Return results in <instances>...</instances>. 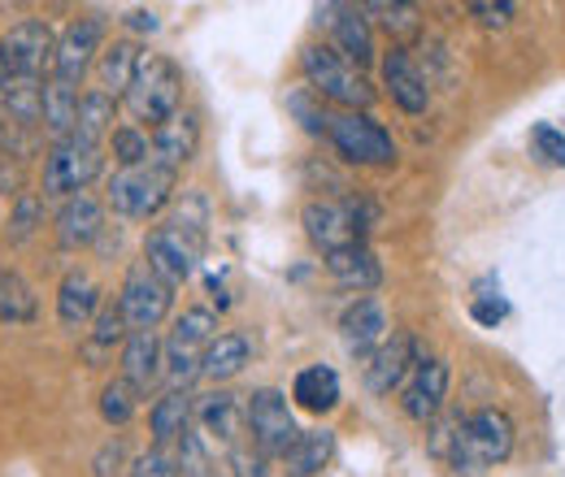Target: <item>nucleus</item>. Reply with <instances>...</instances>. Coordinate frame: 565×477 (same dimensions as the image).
I'll return each mask as SVG.
<instances>
[{"mask_svg":"<svg viewBox=\"0 0 565 477\" xmlns=\"http://www.w3.org/2000/svg\"><path fill=\"white\" fill-rule=\"evenodd\" d=\"M513 421H509V412L500 409H483L475 412V416H466V421H457L452 430H444L439 438H435V452L444 447V438L452 443V469L457 474H479V469H488V465H500V460H509L513 456Z\"/></svg>","mask_w":565,"mask_h":477,"instance_id":"nucleus-1","label":"nucleus"},{"mask_svg":"<svg viewBox=\"0 0 565 477\" xmlns=\"http://www.w3.org/2000/svg\"><path fill=\"white\" fill-rule=\"evenodd\" d=\"M300 69H305V78H309V87L322 96V100H335V105H344V109H370L374 105V87H370V78L353 66V62H344L335 48H327V44H309L305 53H300Z\"/></svg>","mask_w":565,"mask_h":477,"instance_id":"nucleus-2","label":"nucleus"},{"mask_svg":"<svg viewBox=\"0 0 565 477\" xmlns=\"http://www.w3.org/2000/svg\"><path fill=\"white\" fill-rule=\"evenodd\" d=\"M179 105H183V74H179V66H174L170 57L143 53L140 66H136V78H131V87H127V109H131V118L161 127V122H170V118L179 113Z\"/></svg>","mask_w":565,"mask_h":477,"instance_id":"nucleus-3","label":"nucleus"},{"mask_svg":"<svg viewBox=\"0 0 565 477\" xmlns=\"http://www.w3.org/2000/svg\"><path fill=\"white\" fill-rule=\"evenodd\" d=\"M174 192V170L157 165V161H143V165H131V170H118L114 183H109V205L127 217H157L166 200Z\"/></svg>","mask_w":565,"mask_h":477,"instance_id":"nucleus-4","label":"nucleus"},{"mask_svg":"<svg viewBox=\"0 0 565 477\" xmlns=\"http://www.w3.org/2000/svg\"><path fill=\"white\" fill-rule=\"evenodd\" d=\"M170 304H174V286L161 282L157 273L148 270V261L131 265L127 282H122V295H118V308H122V317H127V330H131V335H136V330H157V326L166 322Z\"/></svg>","mask_w":565,"mask_h":477,"instance_id":"nucleus-5","label":"nucleus"},{"mask_svg":"<svg viewBox=\"0 0 565 477\" xmlns=\"http://www.w3.org/2000/svg\"><path fill=\"white\" fill-rule=\"evenodd\" d=\"M105 170L100 148H83L78 139H62L49 148L44 161V196H78Z\"/></svg>","mask_w":565,"mask_h":477,"instance_id":"nucleus-6","label":"nucleus"},{"mask_svg":"<svg viewBox=\"0 0 565 477\" xmlns=\"http://www.w3.org/2000/svg\"><path fill=\"white\" fill-rule=\"evenodd\" d=\"M248 430H253V438H257V447H262V456H287L291 452V443L300 438V430H296V416L287 409V400H282L275 387H262V391H253L248 395Z\"/></svg>","mask_w":565,"mask_h":477,"instance_id":"nucleus-7","label":"nucleus"},{"mask_svg":"<svg viewBox=\"0 0 565 477\" xmlns=\"http://www.w3.org/2000/svg\"><path fill=\"white\" fill-rule=\"evenodd\" d=\"M0 53H4L9 74L44 78V69H53V62H57L53 26H49V22H40V18H26V22L9 26V35L0 40Z\"/></svg>","mask_w":565,"mask_h":477,"instance_id":"nucleus-8","label":"nucleus"},{"mask_svg":"<svg viewBox=\"0 0 565 477\" xmlns=\"http://www.w3.org/2000/svg\"><path fill=\"white\" fill-rule=\"evenodd\" d=\"M331 143L353 165H387V161H396V143H392V135L370 113L331 118Z\"/></svg>","mask_w":565,"mask_h":477,"instance_id":"nucleus-9","label":"nucleus"},{"mask_svg":"<svg viewBox=\"0 0 565 477\" xmlns=\"http://www.w3.org/2000/svg\"><path fill=\"white\" fill-rule=\"evenodd\" d=\"M100 40H105V22L96 18V13H83V18H74L71 26H66V35L57 40V62H53V78H62V83H78L87 66H92V57L100 53Z\"/></svg>","mask_w":565,"mask_h":477,"instance_id":"nucleus-10","label":"nucleus"},{"mask_svg":"<svg viewBox=\"0 0 565 477\" xmlns=\"http://www.w3.org/2000/svg\"><path fill=\"white\" fill-rule=\"evenodd\" d=\"M143 261H148V270L157 273L161 282L179 286V282H188L192 270H196V243L188 235H179L174 226H157L143 239Z\"/></svg>","mask_w":565,"mask_h":477,"instance_id":"nucleus-11","label":"nucleus"},{"mask_svg":"<svg viewBox=\"0 0 565 477\" xmlns=\"http://www.w3.org/2000/svg\"><path fill=\"white\" fill-rule=\"evenodd\" d=\"M300 221H305V235L313 239V248H322L327 257L361 243V235H356L353 226V213H349V205H340V200H309L305 213H300Z\"/></svg>","mask_w":565,"mask_h":477,"instance_id":"nucleus-12","label":"nucleus"},{"mask_svg":"<svg viewBox=\"0 0 565 477\" xmlns=\"http://www.w3.org/2000/svg\"><path fill=\"white\" fill-rule=\"evenodd\" d=\"M414 365H418V343H414L409 330H396L392 339L374 351V360L365 365V387H370L374 395H392V391L409 378Z\"/></svg>","mask_w":565,"mask_h":477,"instance_id":"nucleus-13","label":"nucleus"},{"mask_svg":"<svg viewBox=\"0 0 565 477\" xmlns=\"http://www.w3.org/2000/svg\"><path fill=\"white\" fill-rule=\"evenodd\" d=\"M196 143H201V122H196V113L179 109L170 122L152 127V161L179 174V170L196 156Z\"/></svg>","mask_w":565,"mask_h":477,"instance_id":"nucleus-14","label":"nucleus"},{"mask_svg":"<svg viewBox=\"0 0 565 477\" xmlns=\"http://www.w3.org/2000/svg\"><path fill=\"white\" fill-rule=\"evenodd\" d=\"M340 330H344V347L353 356H365L374 347L387 343V313L374 295H361L356 304H349V313L340 317Z\"/></svg>","mask_w":565,"mask_h":477,"instance_id":"nucleus-15","label":"nucleus"},{"mask_svg":"<svg viewBox=\"0 0 565 477\" xmlns=\"http://www.w3.org/2000/svg\"><path fill=\"white\" fill-rule=\"evenodd\" d=\"M100 304H105V295H100L96 278L87 270H71L62 278V286H57V317H62V326L78 330V326L96 322Z\"/></svg>","mask_w":565,"mask_h":477,"instance_id":"nucleus-16","label":"nucleus"},{"mask_svg":"<svg viewBox=\"0 0 565 477\" xmlns=\"http://www.w3.org/2000/svg\"><path fill=\"white\" fill-rule=\"evenodd\" d=\"M383 83H387V96H392L405 113H426V105H430V87H426L423 74L414 69V62H409L405 48H392V53L383 57Z\"/></svg>","mask_w":565,"mask_h":477,"instance_id":"nucleus-17","label":"nucleus"},{"mask_svg":"<svg viewBox=\"0 0 565 477\" xmlns=\"http://www.w3.org/2000/svg\"><path fill=\"white\" fill-rule=\"evenodd\" d=\"M444 395H448V360H423L414 369V382L405 387V412L414 421H430L435 412L444 409Z\"/></svg>","mask_w":565,"mask_h":477,"instance_id":"nucleus-18","label":"nucleus"},{"mask_svg":"<svg viewBox=\"0 0 565 477\" xmlns=\"http://www.w3.org/2000/svg\"><path fill=\"white\" fill-rule=\"evenodd\" d=\"M100 226H105V208L96 196H87V192H78L71 196L62 213H57V243L62 248H87L96 235H100Z\"/></svg>","mask_w":565,"mask_h":477,"instance_id":"nucleus-19","label":"nucleus"},{"mask_svg":"<svg viewBox=\"0 0 565 477\" xmlns=\"http://www.w3.org/2000/svg\"><path fill=\"white\" fill-rule=\"evenodd\" d=\"M157 373H161V343H157V335L152 330L127 335V343H122V378L143 395L157 382Z\"/></svg>","mask_w":565,"mask_h":477,"instance_id":"nucleus-20","label":"nucleus"},{"mask_svg":"<svg viewBox=\"0 0 565 477\" xmlns=\"http://www.w3.org/2000/svg\"><path fill=\"white\" fill-rule=\"evenodd\" d=\"M291 400L305 412H331L340 404V378H335V369H327V365L300 369L296 382H291Z\"/></svg>","mask_w":565,"mask_h":477,"instance_id":"nucleus-21","label":"nucleus"},{"mask_svg":"<svg viewBox=\"0 0 565 477\" xmlns=\"http://www.w3.org/2000/svg\"><path fill=\"white\" fill-rule=\"evenodd\" d=\"M327 270H331V278H335L340 286H349V291H374L379 278H383L374 252H370L365 243H353V248H344V252H331V257H327Z\"/></svg>","mask_w":565,"mask_h":477,"instance_id":"nucleus-22","label":"nucleus"},{"mask_svg":"<svg viewBox=\"0 0 565 477\" xmlns=\"http://www.w3.org/2000/svg\"><path fill=\"white\" fill-rule=\"evenodd\" d=\"M331 452H335V434H331V430H300V438H296L291 452L282 456L287 477H318L327 469Z\"/></svg>","mask_w":565,"mask_h":477,"instance_id":"nucleus-23","label":"nucleus"},{"mask_svg":"<svg viewBox=\"0 0 565 477\" xmlns=\"http://www.w3.org/2000/svg\"><path fill=\"white\" fill-rule=\"evenodd\" d=\"M148 425H152V438H157V447H166V443H174V438H183L188 430H192V395L188 391H166L152 412H148Z\"/></svg>","mask_w":565,"mask_h":477,"instance_id":"nucleus-24","label":"nucleus"},{"mask_svg":"<svg viewBox=\"0 0 565 477\" xmlns=\"http://www.w3.org/2000/svg\"><path fill=\"white\" fill-rule=\"evenodd\" d=\"M248 356H253V343L244 339V335H217V339L201 351V378L226 382V378H235V373L248 365Z\"/></svg>","mask_w":565,"mask_h":477,"instance_id":"nucleus-25","label":"nucleus"},{"mask_svg":"<svg viewBox=\"0 0 565 477\" xmlns=\"http://www.w3.org/2000/svg\"><path fill=\"white\" fill-rule=\"evenodd\" d=\"M78 127V91L62 78H49L44 83V131L53 135V143L74 135Z\"/></svg>","mask_w":565,"mask_h":477,"instance_id":"nucleus-26","label":"nucleus"},{"mask_svg":"<svg viewBox=\"0 0 565 477\" xmlns=\"http://www.w3.org/2000/svg\"><path fill=\"white\" fill-rule=\"evenodd\" d=\"M114 113H118V100L114 96H105L100 87L87 91L78 100V127H74L71 139H78L83 148H100V139L114 131Z\"/></svg>","mask_w":565,"mask_h":477,"instance_id":"nucleus-27","label":"nucleus"},{"mask_svg":"<svg viewBox=\"0 0 565 477\" xmlns=\"http://www.w3.org/2000/svg\"><path fill=\"white\" fill-rule=\"evenodd\" d=\"M344 18H335V44H340V57L353 62L356 69L374 62V31L365 22V9H340Z\"/></svg>","mask_w":565,"mask_h":477,"instance_id":"nucleus-28","label":"nucleus"},{"mask_svg":"<svg viewBox=\"0 0 565 477\" xmlns=\"http://www.w3.org/2000/svg\"><path fill=\"white\" fill-rule=\"evenodd\" d=\"M140 48L131 44V40H118L114 48H105L100 53V91L105 96H127V87H131V78H136V66H140Z\"/></svg>","mask_w":565,"mask_h":477,"instance_id":"nucleus-29","label":"nucleus"},{"mask_svg":"<svg viewBox=\"0 0 565 477\" xmlns=\"http://www.w3.org/2000/svg\"><path fill=\"white\" fill-rule=\"evenodd\" d=\"M118 343H127V317H122V308L114 300H105L100 313H96V322H92V339L83 343V356L92 365H100Z\"/></svg>","mask_w":565,"mask_h":477,"instance_id":"nucleus-30","label":"nucleus"},{"mask_svg":"<svg viewBox=\"0 0 565 477\" xmlns=\"http://www.w3.org/2000/svg\"><path fill=\"white\" fill-rule=\"evenodd\" d=\"M0 100L9 105V113H13L22 127H31V122H40V118H44V78L9 74V87H4V96H0Z\"/></svg>","mask_w":565,"mask_h":477,"instance_id":"nucleus-31","label":"nucleus"},{"mask_svg":"<svg viewBox=\"0 0 565 477\" xmlns=\"http://www.w3.org/2000/svg\"><path fill=\"white\" fill-rule=\"evenodd\" d=\"M213 339H217V317H213L210 308H188L174 322V330H170V347L174 351H201Z\"/></svg>","mask_w":565,"mask_h":477,"instance_id":"nucleus-32","label":"nucleus"},{"mask_svg":"<svg viewBox=\"0 0 565 477\" xmlns=\"http://www.w3.org/2000/svg\"><path fill=\"white\" fill-rule=\"evenodd\" d=\"M35 317V295L18 270H0V322H31Z\"/></svg>","mask_w":565,"mask_h":477,"instance_id":"nucleus-33","label":"nucleus"},{"mask_svg":"<svg viewBox=\"0 0 565 477\" xmlns=\"http://www.w3.org/2000/svg\"><path fill=\"white\" fill-rule=\"evenodd\" d=\"M196 416H201V425H205L210 434L226 438V443H235V434H239V409H235V395L213 391V395H205V400H201Z\"/></svg>","mask_w":565,"mask_h":477,"instance_id":"nucleus-34","label":"nucleus"},{"mask_svg":"<svg viewBox=\"0 0 565 477\" xmlns=\"http://www.w3.org/2000/svg\"><path fill=\"white\" fill-rule=\"evenodd\" d=\"M140 409V391L127 382V378H114L105 391H100V416L109 421V425H127L131 416Z\"/></svg>","mask_w":565,"mask_h":477,"instance_id":"nucleus-35","label":"nucleus"},{"mask_svg":"<svg viewBox=\"0 0 565 477\" xmlns=\"http://www.w3.org/2000/svg\"><path fill=\"white\" fill-rule=\"evenodd\" d=\"M40 226H44V200H40L35 192H22V196L13 200V217H9L4 239H9V243H26Z\"/></svg>","mask_w":565,"mask_h":477,"instance_id":"nucleus-36","label":"nucleus"},{"mask_svg":"<svg viewBox=\"0 0 565 477\" xmlns=\"http://www.w3.org/2000/svg\"><path fill=\"white\" fill-rule=\"evenodd\" d=\"M114 156L122 161V170L143 165V161H152V139L140 135L136 127H118V131H114Z\"/></svg>","mask_w":565,"mask_h":477,"instance_id":"nucleus-37","label":"nucleus"},{"mask_svg":"<svg viewBox=\"0 0 565 477\" xmlns=\"http://www.w3.org/2000/svg\"><path fill=\"white\" fill-rule=\"evenodd\" d=\"M179 477H210V452L196 430L179 438Z\"/></svg>","mask_w":565,"mask_h":477,"instance_id":"nucleus-38","label":"nucleus"},{"mask_svg":"<svg viewBox=\"0 0 565 477\" xmlns=\"http://www.w3.org/2000/svg\"><path fill=\"white\" fill-rule=\"evenodd\" d=\"M365 13H383L387 35H396V40H409L418 31V9L414 4H365Z\"/></svg>","mask_w":565,"mask_h":477,"instance_id":"nucleus-39","label":"nucleus"},{"mask_svg":"<svg viewBox=\"0 0 565 477\" xmlns=\"http://www.w3.org/2000/svg\"><path fill=\"white\" fill-rule=\"evenodd\" d=\"M127 477H179V460L166 447H152V452H143L140 460L131 465Z\"/></svg>","mask_w":565,"mask_h":477,"instance_id":"nucleus-40","label":"nucleus"},{"mask_svg":"<svg viewBox=\"0 0 565 477\" xmlns=\"http://www.w3.org/2000/svg\"><path fill=\"white\" fill-rule=\"evenodd\" d=\"M531 143H535V152H540L548 165H565V135L557 127H535V131H531Z\"/></svg>","mask_w":565,"mask_h":477,"instance_id":"nucleus-41","label":"nucleus"},{"mask_svg":"<svg viewBox=\"0 0 565 477\" xmlns=\"http://www.w3.org/2000/svg\"><path fill=\"white\" fill-rule=\"evenodd\" d=\"M287 105H291V113L305 122V131H309V135H322V131L331 135V118H327V113H318V109L309 105V96H305V91H300V96H291Z\"/></svg>","mask_w":565,"mask_h":477,"instance_id":"nucleus-42","label":"nucleus"},{"mask_svg":"<svg viewBox=\"0 0 565 477\" xmlns=\"http://www.w3.org/2000/svg\"><path fill=\"white\" fill-rule=\"evenodd\" d=\"M470 317H475L479 326H500V322L509 317V304H504V300H475V304H470Z\"/></svg>","mask_w":565,"mask_h":477,"instance_id":"nucleus-43","label":"nucleus"},{"mask_svg":"<svg viewBox=\"0 0 565 477\" xmlns=\"http://www.w3.org/2000/svg\"><path fill=\"white\" fill-rule=\"evenodd\" d=\"M470 13H479V22H483V26H504V22H509V13H513V4H488V0H475V4H470Z\"/></svg>","mask_w":565,"mask_h":477,"instance_id":"nucleus-44","label":"nucleus"},{"mask_svg":"<svg viewBox=\"0 0 565 477\" xmlns=\"http://www.w3.org/2000/svg\"><path fill=\"white\" fill-rule=\"evenodd\" d=\"M118 465H122V438H109V443H105V452L96 456V477L118 474Z\"/></svg>","mask_w":565,"mask_h":477,"instance_id":"nucleus-45","label":"nucleus"},{"mask_svg":"<svg viewBox=\"0 0 565 477\" xmlns=\"http://www.w3.org/2000/svg\"><path fill=\"white\" fill-rule=\"evenodd\" d=\"M231 465H235V477H266V460L253 456V452H231Z\"/></svg>","mask_w":565,"mask_h":477,"instance_id":"nucleus-46","label":"nucleus"},{"mask_svg":"<svg viewBox=\"0 0 565 477\" xmlns=\"http://www.w3.org/2000/svg\"><path fill=\"white\" fill-rule=\"evenodd\" d=\"M127 26H136V31H148V35H152L161 22H157V13H152V9H136V13L127 18Z\"/></svg>","mask_w":565,"mask_h":477,"instance_id":"nucleus-47","label":"nucleus"},{"mask_svg":"<svg viewBox=\"0 0 565 477\" xmlns=\"http://www.w3.org/2000/svg\"><path fill=\"white\" fill-rule=\"evenodd\" d=\"M4 87H9V66H4V53H0V96H4Z\"/></svg>","mask_w":565,"mask_h":477,"instance_id":"nucleus-48","label":"nucleus"}]
</instances>
